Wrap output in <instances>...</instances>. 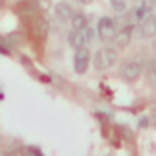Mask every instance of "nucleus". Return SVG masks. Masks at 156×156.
<instances>
[{"instance_id":"1","label":"nucleus","mask_w":156,"mask_h":156,"mask_svg":"<svg viewBox=\"0 0 156 156\" xmlns=\"http://www.w3.org/2000/svg\"><path fill=\"white\" fill-rule=\"evenodd\" d=\"M116 61H118V51H116V48L105 46V48H101V50H98V51H96L94 66H96V70L103 72V70L112 68V66L116 64Z\"/></svg>"},{"instance_id":"2","label":"nucleus","mask_w":156,"mask_h":156,"mask_svg":"<svg viewBox=\"0 0 156 156\" xmlns=\"http://www.w3.org/2000/svg\"><path fill=\"white\" fill-rule=\"evenodd\" d=\"M141 72H143V64H141L140 59H129V61H125L121 64V70H119L121 77H123L127 83L138 81L140 77H141Z\"/></svg>"},{"instance_id":"3","label":"nucleus","mask_w":156,"mask_h":156,"mask_svg":"<svg viewBox=\"0 0 156 156\" xmlns=\"http://www.w3.org/2000/svg\"><path fill=\"white\" fill-rule=\"evenodd\" d=\"M98 37L103 41V42H108V41H114L116 37V31H118V22L110 17H101L99 22H98Z\"/></svg>"},{"instance_id":"4","label":"nucleus","mask_w":156,"mask_h":156,"mask_svg":"<svg viewBox=\"0 0 156 156\" xmlns=\"http://www.w3.org/2000/svg\"><path fill=\"white\" fill-rule=\"evenodd\" d=\"M90 64V51L87 48H81V50H75V55H73V72L83 75L87 72Z\"/></svg>"},{"instance_id":"5","label":"nucleus","mask_w":156,"mask_h":156,"mask_svg":"<svg viewBox=\"0 0 156 156\" xmlns=\"http://www.w3.org/2000/svg\"><path fill=\"white\" fill-rule=\"evenodd\" d=\"M136 33H138L140 39H151V37H154L156 35V17L149 15L147 19L140 20V24L136 28Z\"/></svg>"},{"instance_id":"6","label":"nucleus","mask_w":156,"mask_h":156,"mask_svg":"<svg viewBox=\"0 0 156 156\" xmlns=\"http://www.w3.org/2000/svg\"><path fill=\"white\" fill-rule=\"evenodd\" d=\"M132 39H134V26L132 24H125L123 28H119V31H116V37H114L118 48L129 46Z\"/></svg>"},{"instance_id":"7","label":"nucleus","mask_w":156,"mask_h":156,"mask_svg":"<svg viewBox=\"0 0 156 156\" xmlns=\"http://www.w3.org/2000/svg\"><path fill=\"white\" fill-rule=\"evenodd\" d=\"M68 44L73 48V50H81L85 48L87 44V39H85V31H77V30H72L68 33Z\"/></svg>"},{"instance_id":"8","label":"nucleus","mask_w":156,"mask_h":156,"mask_svg":"<svg viewBox=\"0 0 156 156\" xmlns=\"http://www.w3.org/2000/svg\"><path fill=\"white\" fill-rule=\"evenodd\" d=\"M72 15H73V9H72L70 4L61 2V4L55 6V19H57L59 22H68V20L72 19Z\"/></svg>"},{"instance_id":"9","label":"nucleus","mask_w":156,"mask_h":156,"mask_svg":"<svg viewBox=\"0 0 156 156\" xmlns=\"http://www.w3.org/2000/svg\"><path fill=\"white\" fill-rule=\"evenodd\" d=\"M152 11V2H149V0H141V2L134 8V19L140 22L143 19H147Z\"/></svg>"},{"instance_id":"10","label":"nucleus","mask_w":156,"mask_h":156,"mask_svg":"<svg viewBox=\"0 0 156 156\" xmlns=\"http://www.w3.org/2000/svg\"><path fill=\"white\" fill-rule=\"evenodd\" d=\"M70 22H72V30H77V31L87 30L88 24H90L88 19H87V15H83V13H73L72 19H70Z\"/></svg>"},{"instance_id":"11","label":"nucleus","mask_w":156,"mask_h":156,"mask_svg":"<svg viewBox=\"0 0 156 156\" xmlns=\"http://www.w3.org/2000/svg\"><path fill=\"white\" fill-rule=\"evenodd\" d=\"M147 75H149V81H151V85L156 88V61L149 62V66H147Z\"/></svg>"},{"instance_id":"12","label":"nucleus","mask_w":156,"mask_h":156,"mask_svg":"<svg viewBox=\"0 0 156 156\" xmlns=\"http://www.w3.org/2000/svg\"><path fill=\"white\" fill-rule=\"evenodd\" d=\"M110 6L118 13H125L127 11V2H125V0H110Z\"/></svg>"},{"instance_id":"13","label":"nucleus","mask_w":156,"mask_h":156,"mask_svg":"<svg viewBox=\"0 0 156 156\" xmlns=\"http://www.w3.org/2000/svg\"><path fill=\"white\" fill-rule=\"evenodd\" d=\"M85 31V39H87V42H92L94 41V31L90 30V28H87V30H83Z\"/></svg>"},{"instance_id":"14","label":"nucleus","mask_w":156,"mask_h":156,"mask_svg":"<svg viewBox=\"0 0 156 156\" xmlns=\"http://www.w3.org/2000/svg\"><path fill=\"white\" fill-rule=\"evenodd\" d=\"M6 156H24V152H22V151H11V152H8Z\"/></svg>"},{"instance_id":"15","label":"nucleus","mask_w":156,"mask_h":156,"mask_svg":"<svg viewBox=\"0 0 156 156\" xmlns=\"http://www.w3.org/2000/svg\"><path fill=\"white\" fill-rule=\"evenodd\" d=\"M147 121H149V119H147V118H143V119L140 121V125H141V127H145V125H147Z\"/></svg>"},{"instance_id":"16","label":"nucleus","mask_w":156,"mask_h":156,"mask_svg":"<svg viewBox=\"0 0 156 156\" xmlns=\"http://www.w3.org/2000/svg\"><path fill=\"white\" fill-rule=\"evenodd\" d=\"M30 156H42V154H41V152H39V151H37V149H35V151H33V152H31V154H30Z\"/></svg>"},{"instance_id":"17","label":"nucleus","mask_w":156,"mask_h":156,"mask_svg":"<svg viewBox=\"0 0 156 156\" xmlns=\"http://www.w3.org/2000/svg\"><path fill=\"white\" fill-rule=\"evenodd\" d=\"M79 2H81V4H90L92 0H79Z\"/></svg>"},{"instance_id":"18","label":"nucleus","mask_w":156,"mask_h":156,"mask_svg":"<svg viewBox=\"0 0 156 156\" xmlns=\"http://www.w3.org/2000/svg\"><path fill=\"white\" fill-rule=\"evenodd\" d=\"M4 2H6V0H0V8H2V6H4Z\"/></svg>"}]
</instances>
